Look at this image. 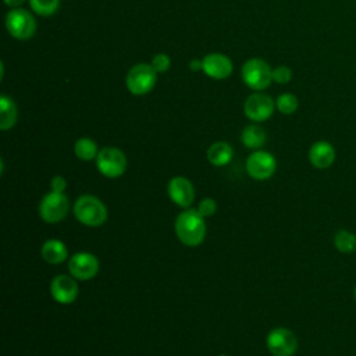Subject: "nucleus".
I'll use <instances>...</instances> for the list:
<instances>
[{"instance_id":"obj_1","label":"nucleus","mask_w":356,"mask_h":356,"mask_svg":"<svg viewBox=\"0 0 356 356\" xmlns=\"http://www.w3.org/2000/svg\"><path fill=\"white\" fill-rule=\"evenodd\" d=\"M174 231L179 242L186 246H197L206 236L204 217L197 209H185L181 211L174 222Z\"/></svg>"},{"instance_id":"obj_2","label":"nucleus","mask_w":356,"mask_h":356,"mask_svg":"<svg viewBox=\"0 0 356 356\" xmlns=\"http://www.w3.org/2000/svg\"><path fill=\"white\" fill-rule=\"evenodd\" d=\"M74 216L86 227H100L106 222L108 211L99 197L93 195H82L74 203Z\"/></svg>"},{"instance_id":"obj_3","label":"nucleus","mask_w":356,"mask_h":356,"mask_svg":"<svg viewBox=\"0 0 356 356\" xmlns=\"http://www.w3.org/2000/svg\"><path fill=\"white\" fill-rule=\"evenodd\" d=\"M271 72H273V68L267 61H264L263 58L253 57L243 63L241 70V76L243 83L249 89L254 92H261L271 85L273 82Z\"/></svg>"},{"instance_id":"obj_4","label":"nucleus","mask_w":356,"mask_h":356,"mask_svg":"<svg viewBox=\"0 0 356 356\" xmlns=\"http://www.w3.org/2000/svg\"><path fill=\"white\" fill-rule=\"evenodd\" d=\"M157 82V72L147 63H138L129 68L125 76V85L129 93L143 96L153 90Z\"/></svg>"},{"instance_id":"obj_5","label":"nucleus","mask_w":356,"mask_h":356,"mask_svg":"<svg viewBox=\"0 0 356 356\" xmlns=\"http://www.w3.org/2000/svg\"><path fill=\"white\" fill-rule=\"evenodd\" d=\"M8 33L18 40H28L36 32V19L25 8H11L6 15Z\"/></svg>"},{"instance_id":"obj_6","label":"nucleus","mask_w":356,"mask_h":356,"mask_svg":"<svg viewBox=\"0 0 356 356\" xmlns=\"http://www.w3.org/2000/svg\"><path fill=\"white\" fill-rule=\"evenodd\" d=\"M95 160L99 172L107 178H118L127 170V157L124 152L114 146L100 149Z\"/></svg>"},{"instance_id":"obj_7","label":"nucleus","mask_w":356,"mask_h":356,"mask_svg":"<svg viewBox=\"0 0 356 356\" xmlns=\"http://www.w3.org/2000/svg\"><path fill=\"white\" fill-rule=\"evenodd\" d=\"M70 209V202L64 193L49 192L39 203V214L43 221L54 224L65 218Z\"/></svg>"},{"instance_id":"obj_8","label":"nucleus","mask_w":356,"mask_h":356,"mask_svg":"<svg viewBox=\"0 0 356 356\" xmlns=\"http://www.w3.org/2000/svg\"><path fill=\"white\" fill-rule=\"evenodd\" d=\"M275 108V100L263 92H254L243 103L245 115L253 122H263L268 120Z\"/></svg>"},{"instance_id":"obj_9","label":"nucleus","mask_w":356,"mask_h":356,"mask_svg":"<svg viewBox=\"0 0 356 356\" xmlns=\"http://www.w3.org/2000/svg\"><path fill=\"white\" fill-rule=\"evenodd\" d=\"M267 349L274 356H292L298 349V339L292 331L284 327L273 328L266 339Z\"/></svg>"},{"instance_id":"obj_10","label":"nucleus","mask_w":356,"mask_h":356,"mask_svg":"<svg viewBox=\"0 0 356 356\" xmlns=\"http://www.w3.org/2000/svg\"><path fill=\"white\" fill-rule=\"evenodd\" d=\"M277 170L275 157L264 150H254L246 160L248 174L257 181L268 179Z\"/></svg>"},{"instance_id":"obj_11","label":"nucleus","mask_w":356,"mask_h":356,"mask_svg":"<svg viewBox=\"0 0 356 356\" xmlns=\"http://www.w3.org/2000/svg\"><path fill=\"white\" fill-rule=\"evenodd\" d=\"M68 270L75 280L86 281L99 273V260L88 252H78L68 260Z\"/></svg>"},{"instance_id":"obj_12","label":"nucleus","mask_w":356,"mask_h":356,"mask_svg":"<svg viewBox=\"0 0 356 356\" xmlns=\"http://www.w3.org/2000/svg\"><path fill=\"white\" fill-rule=\"evenodd\" d=\"M232 61L222 53H209L202 58V71L211 79H227L232 74Z\"/></svg>"},{"instance_id":"obj_13","label":"nucleus","mask_w":356,"mask_h":356,"mask_svg":"<svg viewBox=\"0 0 356 356\" xmlns=\"http://www.w3.org/2000/svg\"><path fill=\"white\" fill-rule=\"evenodd\" d=\"M50 293L56 302L61 305H70L75 302V299L78 298L79 288L72 275L61 274L51 280Z\"/></svg>"},{"instance_id":"obj_14","label":"nucleus","mask_w":356,"mask_h":356,"mask_svg":"<svg viewBox=\"0 0 356 356\" xmlns=\"http://www.w3.org/2000/svg\"><path fill=\"white\" fill-rule=\"evenodd\" d=\"M167 192L171 202L182 209H188L195 200L193 185L185 177H174L168 182Z\"/></svg>"},{"instance_id":"obj_15","label":"nucleus","mask_w":356,"mask_h":356,"mask_svg":"<svg viewBox=\"0 0 356 356\" xmlns=\"http://www.w3.org/2000/svg\"><path fill=\"white\" fill-rule=\"evenodd\" d=\"M309 160L316 168H328L335 160V149L325 140H318L309 149Z\"/></svg>"},{"instance_id":"obj_16","label":"nucleus","mask_w":356,"mask_h":356,"mask_svg":"<svg viewBox=\"0 0 356 356\" xmlns=\"http://www.w3.org/2000/svg\"><path fill=\"white\" fill-rule=\"evenodd\" d=\"M40 254L43 260L47 261L49 264H61L67 259L68 249L65 243L61 242L60 239H47L42 245Z\"/></svg>"},{"instance_id":"obj_17","label":"nucleus","mask_w":356,"mask_h":356,"mask_svg":"<svg viewBox=\"0 0 356 356\" xmlns=\"http://www.w3.org/2000/svg\"><path fill=\"white\" fill-rule=\"evenodd\" d=\"M18 120V110L14 100L7 95H0V129H11Z\"/></svg>"},{"instance_id":"obj_18","label":"nucleus","mask_w":356,"mask_h":356,"mask_svg":"<svg viewBox=\"0 0 356 356\" xmlns=\"http://www.w3.org/2000/svg\"><path fill=\"white\" fill-rule=\"evenodd\" d=\"M232 157H234V149L231 147L229 143L222 140L213 143L207 150V160L216 167L227 165L232 160Z\"/></svg>"},{"instance_id":"obj_19","label":"nucleus","mask_w":356,"mask_h":356,"mask_svg":"<svg viewBox=\"0 0 356 356\" xmlns=\"http://www.w3.org/2000/svg\"><path fill=\"white\" fill-rule=\"evenodd\" d=\"M241 140L246 147L257 150L261 146H264V143L267 140V134L260 125L250 124L242 129Z\"/></svg>"},{"instance_id":"obj_20","label":"nucleus","mask_w":356,"mask_h":356,"mask_svg":"<svg viewBox=\"0 0 356 356\" xmlns=\"http://www.w3.org/2000/svg\"><path fill=\"white\" fill-rule=\"evenodd\" d=\"M74 153L78 159L83 161H89L97 157L99 147L97 143L90 138H79L74 145Z\"/></svg>"},{"instance_id":"obj_21","label":"nucleus","mask_w":356,"mask_h":356,"mask_svg":"<svg viewBox=\"0 0 356 356\" xmlns=\"http://www.w3.org/2000/svg\"><path fill=\"white\" fill-rule=\"evenodd\" d=\"M334 245L341 253H353L356 250V235L341 229L334 236Z\"/></svg>"},{"instance_id":"obj_22","label":"nucleus","mask_w":356,"mask_h":356,"mask_svg":"<svg viewBox=\"0 0 356 356\" xmlns=\"http://www.w3.org/2000/svg\"><path fill=\"white\" fill-rule=\"evenodd\" d=\"M32 11L40 17H50L57 13L60 0H28Z\"/></svg>"},{"instance_id":"obj_23","label":"nucleus","mask_w":356,"mask_h":356,"mask_svg":"<svg viewBox=\"0 0 356 356\" xmlns=\"http://www.w3.org/2000/svg\"><path fill=\"white\" fill-rule=\"evenodd\" d=\"M299 106V100L293 93H281L277 99H275V107L281 114L289 115L293 114L298 110Z\"/></svg>"},{"instance_id":"obj_24","label":"nucleus","mask_w":356,"mask_h":356,"mask_svg":"<svg viewBox=\"0 0 356 356\" xmlns=\"http://www.w3.org/2000/svg\"><path fill=\"white\" fill-rule=\"evenodd\" d=\"M150 64H152V67L154 68V71H156L157 74H163V72H165V71L170 70V67H171V58H170V56L165 54V53H157V54L153 56Z\"/></svg>"},{"instance_id":"obj_25","label":"nucleus","mask_w":356,"mask_h":356,"mask_svg":"<svg viewBox=\"0 0 356 356\" xmlns=\"http://www.w3.org/2000/svg\"><path fill=\"white\" fill-rule=\"evenodd\" d=\"M271 76H273V82L285 85L292 79V70L286 65H278V67L273 68Z\"/></svg>"},{"instance_id":"obj_26","label":"nucleus","mask_w":356,"mask_h":356,"mask_svg":"<svg viewBox=\"0 0 356 356\" xmlns=\"http://www.w3.org/2000/svg\"><path fill=\"white\" fill-rule=\"evenodd\" d=\"M197 210L200 211V214H202L203 217H210V216H213V214L216 213V210H217V203H216V200L211 199V197H204V199L199 203Z\"/></svg>"},{"instance_id":"obj_27","label":"nucleus","mask_w":356,"mask_h":356,"mask_svg":"<svg viewBox=\"0 0 356 356\" xmlns=\"http://www.w3.org/2000/svg\"><path fill=\"white\" fill-rule=\"evenodd\" d=\"M50 188L53 192H58V193H64V191L67 189V181L64 177L61 175H56L51 178L50 181Z\"/></svg>"},{"instance_id":"obj_28","label":"nucleus","mask_w":356,"mask_h":356,"mask_svg":"<svg viewBox=\"0 0 356 356\" xmlns=\"http://www.w3.org/2000/svg\"><path fill=\"white\" fill-rule=\"evenodd\" d=\"M189 70H192V71H202V60L200 58H192L189 61Z\"/></svg>"},{"instance_id":"obj_29","label":"nucleus","mask_w":356,"mask_h":356,"mask_svg":"<svg viewBox=\"0 0 356 356\" xmlns=\"http://www.w3.org/2000/svg\"><path fill=\"white\" fill-rule=\"evenodd\" d=\"M3 1H4L6 6H8L11 8H18L25 0H3Z\"/></svg>"},{"instance_id":"obj_30","label":"nucleus","mask_w":356,"mask_h":356,"mask_svg":"<svg viewBox=\"0 0 356 356\" xmlns=\"http://www.w3.org/2000/svg\"><path fill=\"white\" fill-rule=\"evenodd\" d=\"M355 298H356V286H355Z\"/></svg>"}]
</instances>
